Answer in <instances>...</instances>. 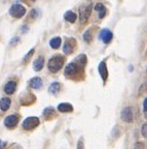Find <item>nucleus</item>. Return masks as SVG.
<instances>
[{
  "mask_svg": "<svg viewBox=\"0 0 147 149\" xmlns=\"http://www.w3.org/2000/svg\"><path fill=\"white\" fill-rule=\"evenodd\" d=\"M74 62H76L79 66H81V68H84L85 64H87V56H85L84 54H80V55H78L77 58L75 59Z\"/></svg>",
  "mask_w": 147,
  "mask_h": 149,
  "instance_id": "a211bd4d",
  "label": "nucleus"
},
{
  "mask_svg": "<svg viewBox=\"0 0 147 149\" xmlns=\"http://www.w3.org/2000/svg\"><path fill=\"white\" fill-rule=\"evenodd\" d=\"M77 149H84V145H83L82 139H80L77 143Z\"/></svg>",
  "mask_w": 147,
  "mask_h": 149,
  "instance_id": "393cba45",
  "label": "nucleus"
},
{
  "mask_svg": "<svg viewBox=\"0 0 147 149\" xmlns=\"http://www.w3.org/2000/svg\"><path fill=\"white\" fill-rule=\"evenodd\" d=\"M16 83L14 81H9L6 83V85L4 86V91L6 94H12L16 91Z\"/></svg>",
  "mask_w": 147,
  "mask_h": 149,
  "instance_id": "ddd939ff",
  "label": "nucleus"
},
{
  "mask_svg": "<svg viewBox=\"0 0 147 149\" xmlns=\"http://www.w3.org/2000/svg\"><path fill=\"white\" fill-rule=\"evenodd\" d=\"M31 2H35V1H36V0H30Z\"/></svg>",
  "mask_w": 147,
  "mask_h": 149,
  "instance_id": "7c9ffc66",
  "label": "nucleus"
},
{
  "mask_svg": "<svg viewBox=\"0 0 147 149\" xmlns=\"http://www.w3.org/2000/svg\"><path fill=\"white\" fill-rule=\"evenodd\" d=\"M60 88H61L60 83H58V82H54V83H52L51 86H49L48 91H49V93H52V94H56L57 92L60 91Z\"/></svg>",
  "mask_w": 147,
  "mask_h": 149,
  "instance_id": "aec40b11",
  "label": "nucleus"
},
{
  "mask_svg": "<svg viewBox=\"0 0 147 149\" xmlns=\"http://www.w3.org/2000/svg\"><path fill=\"white\" fill-rule=\"evenodd\" d=\"M61 42H62L61 37H54V38L51 40V42H49V46H51L53 49H58V48H60Z\"/></svg>",
  "mask_w": 147,
  "mask_h": 149,
  "instance_id": "6ab92c4d",
  "label": "nucleus"
},
{
  "mask_svg": "<svg viewBox=\"0 0 147 149\" xmlns=\"http://www.w3.org/2000/svg\"><path fill=\"white\" fill-rule=\"evenodd\" d=\"M83 40H84V42H89V44L92 42V40H93L92 29H87V30L83 33Z\"/></svg>",
  "mask_w": 147,
  "mask_h": 149,
  "instance_id": "412c9836",
  "label": "nucleus"
},
{
  "mask_svg": "<svg viewBox=\"0 0 147 149\" xmlns=\"http://www.w3.org/2000/svg\"><path fill=\"white\" fill-rule=\"evenodd\" d=\"M113 34L109 29H103L100 32V40H102V42L104 44H109L112 40Z\"/></svg>",
  "mask_w": 147,
  "mask_h": 149,
  "instance_id": "1a4fd4ad",
  "label": "nucleus"
},
{
  "mask_svg": "<svg viewBox=\"0 0 147 149\" xmlns=\"http://www.w3.org/2000/svg\"><path fill=\"white\" fill-rule=\"evenodd\" d=\"M64 19L66 21L70 22V23H74V22L76 21V19H77V16H76V14H74L73 12H71V10H68V12L65 13Z\"/></svg>",
  "mask_w": 147,
  "mask_h": 149,
  "instance_id": "f3484780",
  "label": "nucleus"
},
{
  "mask_svg": "<svg viewBox=\"0 0 147 149\" xmlns=\"http://www.w3.org/2000/svg\"><path fill=\"white\" fill-rule=\"evenodd\" d=\"M65 62V59L63 56L60 55H57V56H54L53 58L49 59L48 61V70H51L52 72H57L62 68V66L64 65Z\"/></svg>",
  "mask_w": 147,
  "mask_h": 149,
  "instance_id": "f257e3e1",
  "label": "nucleus"
},
{
  "mask_svg": "<svg viewBox=\"0 0 147 149\" xmlns=\"http://www.w3.org/2000/svg\"><path fill=\"white\" fill-rule=\"evenodd\" d=\"M75 46H76V40L74 38H68L65 42L64 47H63V52L65 54H67V55H70V54L73 53Z\"/></svg>",
  "mask_w": 147,
  "mask_h": 149,
  "instance_id": "423d86ee",
  "label": "nucleus"
},
{
  "mask_svg": "<svg viewBox=\"0 0 147 149\" xmlns=\"http://www.w3.org/2000/svg\"><path fill=\"white\" fill-rule=\"evenodd\" d=\"M122 119L124 122H128V123H132L133 122V111H132L131 107H126L124 108L122 111Z\"/></svg>",
  "mask_w": 147,
  "mask_h": 149,
  "instance_id": "6e6552de",
  "label": "nucleus"
},
{
  "mask_svg": "<svg viewBox=\"0 0 147 149\" xmlns=\"http://www.w3.org/2000/svg\"><path fill=\"white\" fill-rule=\"evenodd\" d=\"M33 53H34V49H31V50H30V52H29V53H28L27 55H26L25 57H24V59H23V62L25 63L26 61H28V60H29V59H30V57H31V56L33 55Z\"/></svg>",
  "mask_w": 147,
  "mask_h": 149,
  "instance_id": "5701e85b",
  "label": "nucleus"
},
{
  "mask_svg": "<svg viewBox=\"0 0 147 149\" xmlns=\"http://www.w3.org/2000/svg\"><path fill=\"white\" fill-rule=\"evenodd\" d=\"M82 68H83L79 66L77 63L73 61V62L69 63V64L66 66L64 74H65V76H66V77L74 78V77H76V76H78V74H82Z\"/></svg>",
  "mask_w": 147,
  "mask_h": 149,
  "instance_id": "7ed1b4c3",
  "label": "nucleus"
},
{
  "mask_svg": "<svg viewBox=\"0 0 147 149\" xmlns=\"http://www.w3.org/2000/svg\"><path fill=\"white\" fill-rule=\"evenodd\" d=\"M92 9L93 4L91 2L89 3H83L79 7V19H80V23L85 24L89 20V18L92 15Z\"/></svg>",
  "mask_w": 147,
  "mask_h": 149,
  "instance_id": "f03ea898",
  "label": "nucleus"
},
{
  "mask_svg": "<svg viewBox=\"0 0 147 149\" xmlns=\"http://www.w3.org/2000/svg\"><path fill=\"white\" fill-rule=\"evenodd\" d=\"M9 14L12 15L14 18L20 19L23 16H25L26 8L23 5L20 4V3H14V4L12 5V7H10V9H9Z\"/></svg>",
  "mask_w": 147,
  "mask_h": 149,
  "instance_id": "20e7f679",
  "label": "nucleus"
},
{
  "mask_svg": "<svg viewBox=\"0 0 147 149\" xmlns=\"http://www.w3.org/2000/svg\"><path fill=\"white\" fill-rule=\"evenodd\" d=\"M19 119H20V117H19V115H8V116L6 117V118L4 119V124L6 127L8 128H14V126L18 124L19 122Z\"/></svg>",
  "mask_w": 147,
  "mask_h": 149,
  "instance_id": "0eeeda50",
  "label": "nucleus"
},
{
  "mask_svg": "<svg viewBox=\"0 0 147 149\" xmlns=\"http://www.w3.org/2000/svg\"><path fill=\"white\" fill-rule=\"evenodd\" d=\"M99 72L101 78L103 79V81L106 82V80L108 78V70H107V66H106L105 61H102L99 64Z\"/></svg>",
  "mask_w": 147,
  "mask_h": 149,
  "instance_id": "9b49d317",
  "label": "nucleus"
},
{
  "mask_svg": "<svg viewBox=\"0 0 147 149\" xmlns=\"http://www.w3.org/2000/svg\"><path fill=\"white\" fill-rule=\"evenodd\" d=\"M146 102H147V100L144 98V100H143V112H144L145 117H146Z\"/></svg>",
  "mask_w": 147,
  "mask_h": 149,
  "instance_id": "a878e982",
  "label": "nucleus"
},
{
  "mask_svg": "<svg viewBox=\"0 0 147 149\" xmlns=\"http://www.w3.org/2000/svg\"><path fill=\"white\" fill-rule=\"evenodd\" d=\"M141 134L144 138L147 137V123H144L142 126V130H141Z\"/></svg>",
  "mask_w": 147,
  "mask_h": 149,
  "instance_id": "b1692460",
  "label": "nucleus"
},
{
  "mask_svg": "<svg viewBox=\"0 0 147 149\" xmlns=\"http://www.w3.org/2000/svg\"><path fill=\"white\" fill-rule=\"evenodd\" d=\"M37 15H38V10H37V9H33L32 12H31V17H32V18H36Z\"/></svg>",
  "mask_w": 147,
  "mask_h": 149,
  "instance_id": "bb28decb",
  "label": "nucleus"
},
{
  "mask_svg": "<svg viewBox=\"0 0 147 149\" xmlns=\"http://www.w3.org/2000/svg\"><path fill=\"white\" fill-rule=\"evenodd\" d=\"M19 40H19V37H14V40H12V42H10V44H12V45H14L16 42H19Z\"/></svg>",
  "mask_w": 147,
  "mask_h": 149,
  "instance_id": "c85d7f7f",
  "label": "nucleus"
},
{
  "mask_svg": "<svg viewBox=\"0 0 147 149\" xmlns=\"http://www.w3.org/2000/svg\"><path fill=\"white\" fill-rule=\"evenodd\" d=\"M43 115L46 117V118H51L52 116H55V110H54V108H51V107H48V108H45L43 111Z\"/></svg>",
  "mask_w": 147,
  "mask_h": 149,
  "instance_id": "4be33fe9",
  "label": "nucleus"
},
{
  "mask_svg": "<svg viewBox=\"0 0 147 149\" xmlns=\"http://www.w3.org/2000/svg\"><path fill=\"white\" fill-rule=\"evenodd\" d=\"M29 85H30L31 88L33 89H39L41 88L42 86V80L40 79L39 77H35V78H32L29 82Z\"/></svg>",
  "mask_w": 147,
  "mask_h": 149,
  "instance_id": "f8f14e48",
  "label": "nucleus"
},
{
  "mask_svg": "<svg viewBox=\"0 0 147 149\" xmlns=\"http://www.w3.org/2000/svg\"><path fill=\"white\" fill-rule=\"evenodd\" d=\"M39 124V119L37 118V117H28V118H26L25 120H24L23 124H22V126H23V128L25 130H34L35 127H37Z\"/></svg>",
  "mask_w": 147,
  "mask_h": 149,
  "instance_id": "39448f33",
  "label": "nucleus"
},
{
  "mask_svg": "<svg viewBox=\"0 0 147 149\" xmlns=\"http://www.w3.org/2000/svg\"><path fill=\"white\" fill-rule=\"evenodd\" d=\"M94 10L98 16V19H103L106 16V13H107V9L102 3H97L94 6Z\"/></svg>",
  "mask_w": 147,
  "mask_h": 149,
  "instance_id": "9d476101",
  "label": "nucleus"
},
{
  "mask_svg": "<svg viewBox=\"0 0 147 149\" xmlns=\"http://www.w3.org/2000/svg\"><path fill=\"white\" fill-rule=\"evenodd\" d=\"M44 65V58L42 56H39L38 58L35 59L34 63H33V68L36 72H39V70H41L42 68H43Z\"/></svg>",
  "mask_w": 147,
  "mask_h": 149,
  "instance_id": "2eb2a0df",
  "label": "nucleus"
},
{
  "mask_svg": "<svg viewBox=\"0 0 147 149\" xmlns=\"http://www.w3.org/2000/svg\"><path fill=\"white\" fill-rule=\"evenodd\" d=\"M58 110L62 113H68V112L73 111V107H72L71 104H68V102H62L58 106Z\"/></svg>",
  "mask_w": 147,
  "mask_h": 149,
  "instance_id": "4468645a",
  "label": "nucleus"
},
{
  "mask_svg": "<svg viewBox=\"0 0 147 149\" xmlns=\"http://www.w3.org/2000/svg\"><path fill=\"white\" fill-rule=\"evenodd\" d=\"M5 145H6V143H5V142H2V141H0V149H2L3 147L5 146Z\"/></svg>",
  "mask_w": 147,
  "mask_h": 149,
  "instance_id": "c756f323",
  "label": "nucleus"
},
{
  "mask_svg": "<svg viewBox=\"0 0 147 149\" xmlns=\"http://www.w3.org/2000/svg\"><path fill=\"white\" fill-rule=\"evenodd\" d=\"M135 149H143V144L142 143H137L135 145Z\"/></svg>",
  "mask_w": 147,
  "mask_h": 149,
  "instance_id": "cd10ccee",
  "label": "nucleus"
},
{
  "mask_svg": "<svg viewBox=\"0 0 147 149\" xmlns=\"http://www.w3.org/2000/svg\"><path fill=\"white\" fill-rule=\"evenodd\" d=\"M10 104H12V100L8 97H2L0 100V109L2 111H7L10 107Z\"/></svg>",
  "mask_w": 147,
  "mask_h": 149,
  "instance_id": "dca6fc26",
  "label": "nucleus"
}]
</instances>
